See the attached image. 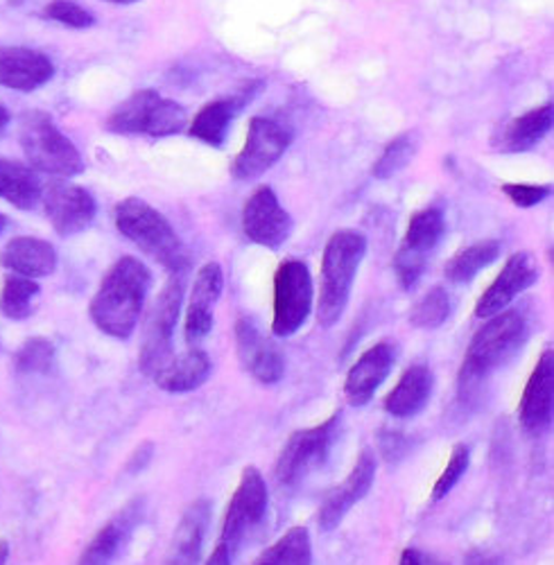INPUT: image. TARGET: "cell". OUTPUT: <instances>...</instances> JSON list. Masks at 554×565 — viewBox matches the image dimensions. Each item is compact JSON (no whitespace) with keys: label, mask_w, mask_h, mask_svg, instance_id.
<instances>
[{"label":"cell","mask_w":554,"mask_h":565,"mask_svg":"<svg viewBox=\"0 0 554 565\" xmlns=\"http://www.w3.org/2000/svg\"><path fill=\"white\" fill-rule=\"evenodd\" d=\"M435 375L428 364H412L385 398V412L396 418L417 416L430 401Z\"/></svg>","instance_id":"cell-22"},{"label":"cell","mask_w":554,"mask_h":565,"mask_svg":"<svg viewBox=\"0 0 554 565\" xmlns=\"http://www.w3.org/2000/svg\"><path fill=\"white\" fill-rule=\"evenodd\" d=\"M426 265H428V258L398 249V254L394 258V271H396V278L401 282V288L403 290H412L414 286H417L419 278L424 276Z\"/></svg>","instance_id":"cell-38"},{"label":"cell","mask_w":554,"mask_h":565,"mask_svg":"<svg viewBox=\"0 0 554 565\" xmlns=\"http://www.w3.org/2000/svg\"><path fill=\"white\" fill-rule=\"evenodd\" d=\"M8 226V220H6V215L3 213H0V233H3V228Z\"/></svg>","instance_id":"cell-44"},{"label":"cell","mask_w":554,"mask_h":565,"mask_svg":"<svg viewBox=\"0 0 554 565\" xmlns=\"http://www.w3.org/2000/svg\"><path fill=\"white\" fill-rule=\"evenodd\" d=\"M114 222L129 243L155 258L170 274H183L191 265L189 252L170 222L148 202L127 198L114 209Z\"/></svg>","instance_id":"cell-3"},{"label":"cell","mask_w":554,"mask_h":565,"mask_svg":"<svg viewBox=\"0 0 554 565\" xmlns=\"http://www.w3.org/2000/svg\"><path fill=\"white\" fill-rule=\"evenodd\" d=\"M39 292L41 288L34 278L8 274L3 280V292H0V312L14 321L28 319L34 312L32 301L39 297Z\"/></svg>","instance_id":"cell-32"},{"label":"cell","mask_w":554,"mask_h":565,"mask_svg":"<svg viewBox=\"0 0 554 565\" xmlns=\"http://www.w3.org/2000/svg\"><path fill=\"white\" fill-rule=\"evenodd\" d=\"M224 290V274L217 263H206L193 282L191 290V301H189V315H187V342L191 347L202 344L215 323V306L222 297Z\"/></svg>","instance_id":"cell-19"},{"label":"cell","mask_w":554,"mask_h":565,"mask_svg":"<svg viewBox=\"0 0 554 565\" xmlns=\"http://www.w3.org/2000/svg\"><path fill=\"white\" fill-rule=\"evenodd\" d=\"M249 98L234 96L204 105L198 116L189 122V134L211 148H222L231 122L245 109Z\"/></svg>","instance_id":"cell-26"},{"label":"cell","mask_w":554,"mask_h":565,"mask_svg":"<svg viewBox=\"0 0 554 565\" xmlns=\"http://www.w3.org/2000/svg\"><path fill=\"white\" fill-rule=\"evenodd\" d=\"M211 371L213 362L209 353L193 347V351L172 358L152 381L168 394H189L200 390L211 379Z\"/></svg>","instance_id":"cell-24"},{"label":"cell","mask_w":554,"mask_h":565,"mask_svg":"<svg viewBox=\"0 0 554 565\" xmlns=\"http://www.w3.org/2000/svg\"><path fill=\"white\" fill-rule=\"evenodd\" d=\"M21 373H49L55 362V347L45 338L28 340L14 358Z\"/></svg>","instance_id":"cell-35"},{"label":"cell","mask_w":554,"mask_h":565,"mask_svg":"<svg viewBox=\"0 0 554 565\" xmlns=\"http://www.w3.org/2000/svg\"><path fill=\"white\" fill-rule=\"evenodd\" d=\"M552 122H554L552 103L530 109L502 129L498 138V148L502 152H514V154L530 152L552 131Z\"/></svg>","instance_id":"cell-25"},{"label":"cell","mask_w":554,"mask_h":565,"mask_svg":"<svg viewBox=\"0 0 554 565\" xmlns=\"http://www.w3.org/2000/svg\"><path fill=\"white\" fill-rule=\"evenodd\" d=\"M43 17L73 30H86L96 23L94 14L86 8L73 3V0H51V3L43 8Z\"/></svg>","instance_id":"cell-37"},{"label":"cell","mask_w":554,"mask_h":565,"mask_svg":"<svg viewBox=\"0 0 554 565\" xmlns=\"http://www.w3.org/2000/svg\"><path fill=\"white\" fill-rule=\"evenodd\" d=\"M364 254L366 238L360 231L342 228L329 238L324 256H321V286L317 301L319 326L331 328L342 319Z\"/></svg>","instance_id":"cell-2"},{"label":"cell","mask_w":554,"mask_h":565,"mask_svg":"<svg viewBox=\"0 0 554 565\" xmlns=\"http://www.w3.org/2000/svg\"><path fill=\"white\" fill-rule=\"evenodd\" d=\"M254 563H274V565H310L312 545L310 532L303 525L290 527L271 547H267Z\"/></svg>","instance_id":"cell-31"},{"label":"cell","mask_w":554,"mask_h":565,"mask_svg":"<svg viewBox=\"0 0 554 565\" xmlns=\"http://www.w3.org/2000/svg\"><path fill=\"white\" fill-rule=\"evenodd\" d=\"M342 412L338 409L315 428L297 430L284 446L274 463V480L284 489H299L312 473L329 461L331 448L338 439Z\"/></svg>","instance_id":"cell-8"},{"label":"cell","mask_w":554,"mask_h":565,"mask_svg":"<svg viewBox=\"0 0 554 565\" xmlns=\"http://www.w3.org/2000/svg\"><path fill=\"white\" fill-rule=\"evenodd\" d=\"M376 470H379V459L372 448H362L358 455V461L353 466L351 473L340 482L319 507L317 523L321 532H333L340 527L344 521V515L362 500L369 495L376 480Z\"/></svg>","instance_id":"cell-13"},{"label":"cell","mask_w":554,"mask_h":565,"mask_svg":"<svg viewBox=\"0 0 554 565\" xmlns=\"http://www.w3.org/2000/svg\"><path fill=\"white\" fill-rule=\"evenodd\" d=\"M530 335V323L519 310H502L473 335L465 364L459 369V385L471 387L484 381L489 373L510 362Z\"/></svg>","instance_id":"cell-4"},{"label":"cell","mask_w":554,"mask_h":565,"mask_svg":"<svg viewBox=\"0 0 554 565\" xmlns=\"http://www.w3.org/2000/svg\"><path fill=\"white\" fill-rule=\"evenodd\" d=\"M396 342L383 340L366 349L358 362L349 369L344 381V398L351 407H364L372 403L379 387L387 381V375L396 362Z\"/></svg>","instance_id":"cell-16"},{"label":"cell","mask_w":554,"mask_h":565,"mask_svg":"<svg viewBox=\"0 0 554 565\" xmlns=\"http://www.w3.org/2000/svg\"><path fill=\"white\" fill-rule=\"evenodd\" d=\"M41 185L34 168L0 159V200L21 211H32L41 202Z\"/></svg>","instance_id":"cell-28"},{"label":"cell","mask_w":554,"mask_h":565,"mask_svg":"<svg viewBox=\"0 0 554 565\" xmlns=\"http://www.w3.org/2000/svg\"><path fill=\"white\" fill-rule=\"evenodd\" d=\"M469 463H471V450H469V446L457 444V446L452 448V452H450V459H448L446 468L441 470L439 480H437L435 487H433L430 500H433V502L444 500V498L457 487V482H459L461 478H465V473L469 470Z\"/></svg>","instance_id":"cell-36"},{"label":"cell","mask_w":554,"mask_h":565,"mask_svg":"<svg viewBox=\"0 0 554 565\" xmlns=\"http://www.w3.org/2000/svg\"><path fill=\"white\" fill-rule=\"evenodd\" d=\"M502 193L521 209H532L552 195V185H532V183H504Z\"/></svg>","instance_id":"cell-39"},{"label":"cell","mask_w":554,"mask_h":565,"mask_svg":"<svg viewBox=\"0 0 554 565\" xmlns=\"http://www.w3.org/2000/svg\"><path fill=\"white\" fill-rule=\"evenodd\" d=\"M500 256V245L496 241H484L478 245H471L467 249H461L455 254L446 267L444 274L455 286H461V282L473 280L484 267H489L496 258Z\"/></svg>","instance_id":"cell-30"},{"label":"cell","mask_w":554,"mask_h":565,"mask_svg":"<svg viewBox=\"0 0 554 565\" xmlns=\"http://www.w3.org/2000/svg\"><path fill=\"white\" fill-rule=\"evenodd\" d=\"M401 563H403V565H430V563H437V561H435L433 556L419 552V550L407 547V550H403V554H401Z\"/></svg>","instance_id":"cell-40"},{"label":"cell","mask_w":554,"mask_h":565,"mask_svg":"<svg viewBox=\"0 0 554 565\" xmlns=\"http://www.w3.org/2000/svg\"><path fill=\"white\" fill-rule=\"evenodd\" d=\"M552 405H554V351L545 349L525 385L519 418L528 435L536 437L552 426Z\"/></svg>","instance_id":"cell-18"},{"label":"cell","mask_w":554,"mask_h":565,"mask_svg":"<svg viewBox=\"0 0 554 565\" xmlns=\"http://www.w3.org/2000/svg\"><path fill=\"white\" fill-rule=\"evenodd\" d=\"M105 3H114V6H134V3H141V0H105Z\"/></svg>","instance_id":"cell-43"},{"label":"cell","mask_w":554,"mask_h":565,"mask_svg":"<svg viewBox=\"0 0 554 565\" xmlns=\"http://www.w3.org/2000/svg\"><path fill=\"white\" fill-rule=\"evenodd\" d=\"M150 286V269L134 256H122L105 274L98 292L90 299V319L105 335L114 340H129L143 315Z\"/></svg>","instance_id":"cell-1"},{"label":"cell","mask_w":554,"mask_h":565,"mask_svg":"<svg viewBox=\"0 0 554 565\" xmlns=\"http://www.w3.org/2000/svg\"><path fill=\"white\" fill-rule=\"evenodd\" d=\"M236 349L245 371L260 385H276L286 375V358L249 319L236 321Z\"/></svg>","instance_id":"cell-17"},{"label":"cell","mask_w":554,"mask_h":565,"mask_svg":"<svg viewBox=\"0 0 554 565\" xmlns=\"http://www.w3.org/2000/svg\"><path fill=\"white\" fill-rule=\"evenodd\" d=\"M290 143L292 131L281 122L263 116L252 118L245 146L231 163V177L238 181L258 179L286 154Z\"/></svg>","instance_id":"cell-11"},{"label":"cell","mask_w":554,"mask_h":565,"mask_svg":"<svg viewBox=\"0 0 554 565\" xmlns=\"http://www.w3.org/2000/svg\"><path fill=\"white\" fill-rule=\"evenodd\" d=\"M183 301V274H172L170 280L155 299L143 328V344L138 364L148 379L155 375L174 358L172 355V335L181 312Z\"/></svg>","instance_id":"cell-9"},{"label":"cell","mask_w":554,"mask_h":565,"mask_svg":"<svg viewBox=\"0 0 554 565\" xmlns=\"http://www.w3.org/2000/svg\"><path fill=\"white\" fill-rule=\"evenodd\" d=\"M0 265L12 274L43 278L57 269V252L51 243L21 235V238H12L0 252Z\"/></svg>","instance_id":"cell-23"},{"label":"cell","mask_w":554,"mask_h":565,"mask_svg":"<svg viewBox=\"0 0 554 565\" xmlns=\"http://www.w3.org/2000/svg\"><path fill=\"white\" fill-rule=\"evenodd\" d=\"M312 276L306 263L286 260L274 274V315L271 333L290 338L308 321L312 312Z\"/></svg>","instance_id":"cell-10"},{"label":"cell","mask_w":554,"mask_h":565,"mask_svg":"<svg viewBox=\"0 0 554 565\" xmlns=\"http://www.w3.org/2000/svg\"><path fill=\"white\" fill-rule=\"evenodd\" d=\"M55 75V66L43 55L23 45H6L0 49V86L14 90H36L49 84Z\"/></svg>","instance_id":"cell-21"},{"label":"cell","mask_w":554,"mask_h":565,"mask_svg":"<svg viewBox=\"0 0 554 565\" xmlns=\"http://www.w3.org/2000/svg\"><path fill=\"white\" fill-rule=\"evenodd\" d=\"M444 233H446L444 213L439 209H433V206L424 209V211L412 215L401 249L409 252V254L424 256V258H430V254L444 241Z\"/></svg>","instance_id":"cell-29"},{"label":"cell","mask_w":554,"mask_h":565,"mask_svg":"<svg viewBox=\"0 0 554 565\" xmlns=\"http://www.w3.org/2000/svg\"><path fill=\"white\" fill-rule=\"evenodd\" d=\"M450 317V297L444 288H433L419 303H414L409 312V323L414 328H424V331H433L446 323Z\"/></svg>","instance_id":"cell-34"},{"label":"cell","mask_w":554,"mask_h":565,"mask_svg":"<svg viewBox=\"0 0 554 565\" xmlns=\"http://www.w3.org/2000/svg\"><path fill=\"white\" fill-rule=\"evenodd\" d=\"M10 556V545L8 541H0V563H6Z\"/></svg>","instance_id":"cell-42"},{"label":"cell","mask_w":554,"mask_h":565,"mask_svg":"<svg viewBox=\"0 0 554 565\" xmlns=\"http://www.w3.org/2000/svg\"><path fill=\"white\" fill-rule=\"evenodd\" d=\"M107 129L116 134L174 136L189 129V114L179 103L163 98L155 88H141L122 100L107 118Z\"/></svg>","instance_id":"cell-7"},{"label":"cell","mask_w":554,"mask_h":565,"mask_svg":"<svg viewBox=\"0 0 554 565\" xmlns=\"http://www.w3.org/2000/svg\"><path fill=\"white\" fill-rule=\"evenodd\" d=\"M41 204L45 217L62 238H71L88 228L98 213L96 200L86 188L62 179L41 185Z\"/></svg>","instance_id":"cell-12"},{"label":"cell","mask_w":554,"mask_h":565,"mask_svg":"<svg viewBox=\"0 0 554 565\" xmlns=\"http://www.w3.org/2000/svg\"><path fill=\"white\" fill-rule=\"evenodd\" d=\"M539 274H541V267L532 252L514 254L510 260H507L498 278L487 288V292L480 297L476 306V317L489 319L510 308L519 295H523L534 286L539 280Z\"/></svg>","instance_id":"cell-15"},{"label":"cell","mask_w":554,"mask_h":565,"mask_svg":"<svg viewBox=\"0 0 554 565\" xmlns=\"http://www.w3.org/2000/svg\"><path fill=\"white\" fill-rule=\"evenodd\" d=\"M8 122H10V111L3 105H0V131L8 127Z\"/></svg>","instance_id":"cell-41"},{"label":"cell","mask_w":554,"mask_h":565,"mask_svg":"<svg viewBox=\"0 0 554 565\" xmlns=\"http://www.w3.org/2000/svg\"><path fill=\"white\" fill-rule=\"evenodd\" d=\"M209 518H211V502L204 498L195 500L187 511H183L172 539L170 563H200Z\"/></svg>","instance_id":"cell-27"},{"label":"cell","mask_w":554,"mask_h":565,"mask_svg":"<svg viewBox=\"0 0 554 565\" xmlns=\"http://www.w3.org/2000/svg\"><path fill=\"white\" fill-rule=\"evenodd\" d=\"M292 217L269 185H260L243 209V231L254 245L279 249L292 233Z\"/></svg>","instance_id":"cell-14"},{"label":"cell","mask_w":554,"mask_h":565,"mask_svg":"<svg viewBox=\"0 0 554 565\" xmlns=\"http://www.w3.org/2000/svg\"><path fill=\"white\" fill-rule=\"evenodd\" d=\"M419 150V134L417 131H405L401 136H396L392 143L383 150V154L379 157V161L372 168V177L374 179H390L396 172H401L403 168L409 166V161L414 159Z\"/></svg>","instance_id":"cell-33"},{"label":"cell","mask_w":554,"mask_h":565,"mask_svg":"<svg viewBox=\"0 0 554 565\" xmlns=\"http://www.w3.org/2000/svg\"><path fill=\"white\" fill-rule=\"evenodd\" d=\"M267 502H269V495H267V487L260 470L254 466H247L243 470L238 489L234 491V495H231L220 541L206 561L209 565L234 563L243 543L252 536L254 530L260 527L263 518L267 513Z\"/></svg>","instance_id":"cell-5"},{"label":"cell","mask_w":554,"mask_h":565,"mask_svg":"<svg viewBox=\"0 0 554 565\" xmlns=\"http://www.w3.org/2000/svg\"><path fill=\"white\" fill-rule=\"evenodd\" d=\"M143 513H146L143 498L129 500L109 523H105V527L94 536V541L86 545V550L79 556V563L103 565V563H111L114 558H118L120 552L125 550L127 541L136 532L138 523L143 521Z\"/></svg>","instance_id":"cell-20"},{"label":"cell","mask_w":554,"mask_h":565,"mask_svg":"<svg viewBox=\"0 0 554 565\" xmlns=\"http://www.w3.org/2000/svg\"><path fill=\"white\" fill-rule=\"evenodd\" d=\"M21 148L30 168L53 174V177H75L84 170V159L73 140L60 131L55 120L43 111H30L21 120Z\"/></svg>","instance_id":"cell-6"}]
</instances>
